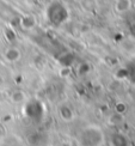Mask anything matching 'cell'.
<instances>
[{
    "label": "cell",
    "instance_id": "obj_4",
    "mask_svg": "<svg viewBox=\"0 0 135 146\" xmlns=\"http://www.w3.org/2000/svg\"><path fill=\"white\" fill-rule=\"evenodd\" d=\"M10 101L15 104H23L28 101V95L23 90H15L10 94Z\"/></svg>",
    "mask_w": 135,
    "mask_h": 146
},
{
    "label": "cell",
    "instance_id": "obj_6",
    "mask_svg": "<svg viewBox=\"0 0 135 146\" xmlns=\"http://www.w3.org/2000/svg\"><path fill=\"white\" fill-rule=\"evenodd\" d=\"M129 7H130L129 0H118L115 4V10L117 12H124L127 10H129Z\"/></svg>",
    "mask_w": 135,
    "mask_h": 146
},
{
    "label": "cell",
    "instance_id": "obj_2",
    "mask_svg": "<svg viewBox=\"0 0 135 146\" xmlns=\"http://www.w3.org/2000/svg\"><path fill=\"white\" fill-rule=\"evenodd\" d=\"M56 114L60 117V120L64 121L66 123L73 122L75 119L74 109H73L69 103H67V102H61L56 106Z\"/></svg>",
    "mask_w": 135,
    "mask_h": 146
},
{
    "label": "cell",
    "instance_id": "obj_1",
    "mask_svg": "<svg viewBox=\"0 0 135 146\" xmlns=\"http://www.w3.org/2000/svg\"><path fill=\"white\" fill-rule=\"evenodd\" d=\"M75 143L78 146H103L105 144V133L101 126L89 123L78 132Z\"/></svg>",
    "mask_w": 135,
    "mask_h": 146
},
{
    "label": "cell",
    "instance_id": "obj_5",
    "mask_svg": "<svg viewBox=\"0 0 135 146\" xmlns=\"http://www.w3.org/2000/svg\"><path fill=\"white\" fill-rule=\"evenodd\" d=\"M21 24H22L23 29H32L36 25V19L34 16L26 15L21 19Z\"/></svg>",
    "mask_w": 135,
    "mask_h": 146
},
{
    "label": "cell",
    "instance_id": "obj_7",
    "mask_svg": "<svg viewBox=\"0 0 135 146\" xmlns=\"http://www.w3.org/2000/svg\"><path fill=\"white\" fill-rule=\"evenodd\" d=\"M134 146H135V144H134Z\"/></svg>",
    "mask_w": 135,
    "mask_h": 146
},
{
    "label": "cell",
    "instance_id": "obj_3",
    "mask_svg": "<svg viewBox=\"0 0 135 146\" xmlns=\"http://www.w3.org/2000/svg\"><path fill=\"white\" fill-rule=\"evenodd\" d=\"M4 59L10 64H15L22 59V52L17 47H9L4 52Z\"/></svg>",
    "mask_w": 135,
    "mask_h": 146
}]
</instances>
